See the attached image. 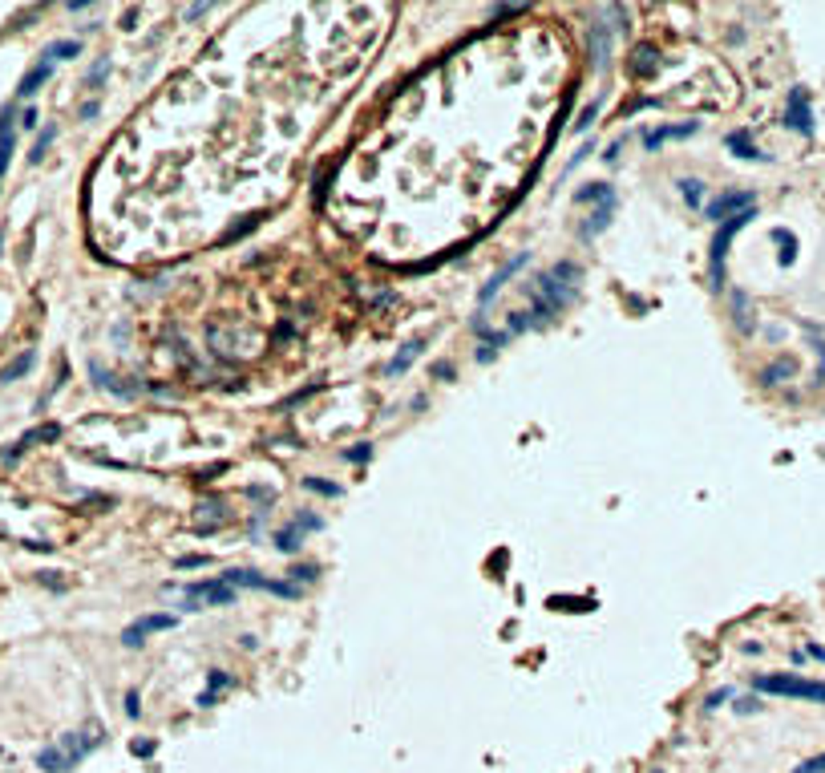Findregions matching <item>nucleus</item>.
Returning a JSON list of instances; mask_svg holds the SVG:
<instances>
[{
    "label": "nucleus",
    "instance_id": "nucleus-1",
    "mask_svg": "<svg viewBox=\"0 0 825 773\" xmlns=\"http://www.w3.org/2000/svg\"><path fill=\"white\" fill-rule=\"evenodd\" d=\"M101 741V729H85V733H69V737H61L57 745H49V749H41V757H37V765L45 773H65V769H73L77 761L85 757L89 749Z\"/></svg>",
    "mask_w": 825,
    "mask_h": 773
},
{
    "label": "nucleus",
    "instance_id": "nucleus-2",
    "mask_svg": "<svg viewBox=\"0 0 825 773\" xmlns=\"http://www.w3.org/2000/svg\"><path fill=\"white\" fill-rule=\"evenodd\" d=\"M752 685L761 688V692H777V697H797V700H825V685H817V680H801V676H757Z\"/></svg>",
    "mask_w": 825,
    "mask_h": 773
},
{
    "label": "nucleus",
    "instance_id": "nucleus-3",
    "mask_svg": "<svg viewBox=\"0 0 825 773\" xmlns=\"http://www.w3.org/2000/svg\"><path fill=\"white\" fill-rule=\"evenodd\" d=\"M182 599H187L190 611L227 608V603H235V587L223 583V579H211V583H190V587H182Z\"/></svg>",
    "mask_w": 825,
    "mask_h": 773
},
{
    "label": "nucleus",
    "instance_id": "nucleus-4",
    "mask_svg": "<svg viewBox=\"0 0 825 773\" xmlns=\"http://www.w3.org/2000/svg\"><path fill=\"white\" fill-rule=\"evenodd\" d=\"M752 223V211H740V215H732L720 231H716V239H712V251H708V263H712V287H720V280H725V255H728V243H732V235H737L740 227H749Z\"/></svg>",
    "mask_w": 825,
    "mask_h": 773
},
{
    "label": "nucleus",
    "instance_id": "nucleus-5",
    "mask_svg": "<svg viewBox=\"0 0 825 773\" xmlns=\"http://www.w3.org/2000/svg\"><path fill=\"white\" fill-rule=\"evenodd\" d=\"M175 624H178V615H166V611L142 615V620H134V624L122 632V644H125V648H142V640L150 636V632H170Z\"/></svg>",
    "mask_w": 825,
    "mask_h": 773
},
{
    "label": "nucleus",
    "instance_id": "nucleus-6",
    "mask_svg": "<svg viewBox=\"0 0 825 773\" xmlns=\"http://www.w3.org/2000/svg\"><path fill=\"white\" fill-rule=\"evenodd\" d=\"M526 263H530V251H518V255H514V260H506V263H502L498 272L489 275V284L482 287V296H477V308H489V300L498 296L502 287H506V280H514V275L522 272Z\"/></svg>",
    "mask_w": 825,
    "mask_h": 773
},
{
    "label": "nucleus",
    "instance_id": "nucleus-7",
    "mask_svg": "<svg viewBox=\"0 0 825 773\" xmlns=\"http://www.w3.org/2000/svg\"><path fill=\"white\" fill-rule=\"evenodd\" d=\"M740 211H752V195L749 190H732V195H720V199H712L708 203V219H728V215H740Z\"/></svg>",
    "mask_w": 825,
    "mask_h": 773
},
{
    "label": "nucleus",
    "instance_id": "nucleus-8",
    "mask_svg": "<svg viewBox=\"0 0 825 773\" xmlns=\"http://www.w3.org/2000/svg\"><path fill=\"white\" fill-rule=\"evenodd\" d=\"M700 130L696 122H680V126H660V130H648L643 134V150H660L663 142H675V138H692Z\"/></svg>",
    "mask_w": 825,
    "mask_h": 773
},
{
    "label": "nucleus",
    "instance_id": "nucleus-9",
    "mask_svg": "<svg viewBox=\"0 0 825 773\" xmlns=\"http://www.w3.org/2000/svg\"><path fill=\"white\" fill-rule=\"evenodd\" d=\"M49 73H53V61H45V57H41V61L25 73V81H21V89H16V93H21V98H33V93H37V89L49 81Z\"/></svg>",
    "mask_w": 825,
    "mask_h": 773
},
{
    "label": "nucleus",
    "instance_id": "nucleus-10",
    "mask_svg": "<svg viewBox=\"0 0 825 773\" xmlns=\"http://www.w3.org/2000/svg\"><path fill=\"white\" fill-rule=\"evenodd\" d=\"M421 349H425V340H409V344H405V349H400L397 357L385 364V377H400L412 361H417V352H421Z\"/></svg>",
    "mask_w": 825,
    "mask_h": 773
},
{
    "label": "nucleus",
    "instance_id": "nucleus-11",
    "mask_svg": "<svg viewBox=\"0 0 825 773\" xmlns=\"http://www.w3.org/2000/svg\"><path fill=\"white\" fill-rule=\"evenodd\" d=\"M57 437H61V425H41V429H33V434H25V437H21V441H16V446L9 449V454H4V458H16V454H21V449H28V446H37V441H57Z\"/></svg>",
    "mask_w": 825,
    "mask_h": 773
},
{
    "label": "nucleus",
    "instance_id": "nucleus-12",
    "mask_svg": "<svg viewBox=\"0 0 825 773\" xmlns=\"http://www.w3.org/2000/svg\"><path fill=\"white\" fill-rule=\"evenodd\" d=\"M611 211H615V199H611V203H599V207H595V215H591L587 223H583V231H578V235H583V239H595L603 227L611 223Z\"/></svg>",
    "mask_w": 825,
    "mask_h": 773
},
{
    "label": "nucleus",
    "instance_id": "nucleus-13",
    "mask_svg": "<svg viewBox=\"0 0 825 773\" xmlns=\"http://www.w3.org/2000/svg\"><path fill=\"white\" fill-rule=\"evenodd\" d=\"M789 126L809 134V106H805V93H793V98H789Z\"/></svg>",
    "mask_w": 825,
    "mask_h": 773
},
{
    "label": "nucleus",
    "instance_id": "nucleus-14",
    "mask_svg": "<svg viewBox=\"0 0 825 773\" xmlns=\"http://www.w3.org/2000/svg\"><path fill=\"white\" fill-rule=\"evenodd\" d=\"M575 199H578V203H611V199H615V190L607 187V183H591V187L578 190Z\"/></svg>",
    "mask_w": 825,
    "mask_h": 773
},
{
    "label": "nucleus",
    "instance_id": "nucleus-15",
    "mask_svg": "<svg viewBox=\"0 0 825 773\" xmlns=\"http://www.w3.org/2000/svg\"><path fill=\"white\" fill-rule=\"evenodd\" d=\"M77 53H81V41H57V45L45 49V61H69Z\"/></svg>",
    "mask_w": 825,
    "mask_h": 773
},
{
    "label": "nucleus",
    "instance_id": "nucleus-16",
    "mask_svg": "<svg viewBox=\"0 0 825 773\" xmlns=\"http://www.w3.org/2000/svg\"><path fill=\"white\" fill-rule=\"evenodd\" d=\"M33 361H37V357H33V352H21V357H16V361L9 364V369H4V373H0V381H16V377H25L28 369H33Z\"/></svg>",
    "mask_w": 825,
    "mask_h": 773
},
{
    "label": "nucleus",
    "instance_id": "nucleus-17",
    "mask_svg": "<svg viewBox=\"0 0 825 773\" xmlns=\"http://www.w3.org/2000/svg\"><path fill=\"white\" fill-rule=\"evenodd\" d=\"M275 547L284 551V555L300 551V531H296V526H284V531H275Z\"/></svg>",
    "mask_w": 825,
    "mask_h": 773
},
{
    "label": "nucleus",
    "instance_id": "nucleus-18",
    "mask_svg": "<svg viewBox=\"0 0 825 773\" xmlns=\"http://www.w3.org/2000/svg\"><path fill=\"white\" fill-rule=\"evenodd\" d=\"M728 150H737L740 158H761V154H757V150H752L749 134H728Z\"/></svg>",
    "mask_w": 825,
    "mask_h": 773
},
{
    "label": "nucleus",
    "instance_id": "nucleus-19",
    "mask_svg": "<svg viewBox=\"0 0 825 773\" xmlns=\"http://www.w3.org/2000/svg\"><path fill=\"white\" fill-rule=\"evenodd\" d=\"M680 195H684V203L696 207V203L704 199V183H700V178H684V183H680Z\"/></svg>",
    "mask_w": 825,
    "mask_h": 773
},
{
    "label": "nucleus",
    "instance_id": "nucleus-20",
    "mask_svg": "<svg viewBox=\"0 0 825 773\" xmlns=\"http://www.w3.org/2000/svg\"><path fill=\"white\" fill-rule=\"evenodd\" d=\"M291 526H296V531L303 535V531H320V526H324V518H320V514H312V511H300L296 518H291Z\"/></svg>",
    "mask_w": 825,
    "mask_h": 773
},
{
    "label": "nucleus",
    "instance_id": "nucleus-21",
    "mask_svg": "<svg viewBox=\"0 0 825 773\" xmlns=\"http://www.w3.org/2000/svg\"><path fill=\"white\" fill-rule=\"evenodd\" d=\"M259 219H263V215H247L243 223H235V227H231V231H227V235H223V243H235L239 235H247L251 227H259Z\"/></svg>",
    "mask_w": 825,
    "mask_h": 773
},
{
    "label": "nucleus",
    "instance_id": "nucleus-22",
    "mask_svg": "<svg viewBox=\"0 0 825 773\" xmlns=\"http://www.w3.org/2000/svg\"><path fill=\"white\" fill-rule=\"evenodd\" d=\"M303 486L316 490V494H328V498H340V486L336 482H324V478H303Z\"/></svg>",
    "mask_w": 825,
    "mask_h": 773
},
{
    "label": "nucleus",
    "instance_id": "nucleus-23",
    "mask_svg": "<svg viewBox=\"0 0 825 773\" xmlns=\"http://www.w3.org/2000/svg\"><path fill=\"white\" fill-rule=\"evenodd\" d=\"M599 110H603V98H595V101H591V106H587V110H583V113H578V130H591V126H595V118H599Z\"/></svg>",
    "mask_w": 825,
    "mask_h": 773
},
{
    "label": "nucleus",
    "instance_id": "nucleus-24",
    "mask_svg": "<svg viewBox=\"0 0 825 773\" xmlns=\"http://www.w3.org/2000/svg\"><path fill=\"white\" fill-rule=\"evenodd\" d=\"M336 170H340V163H332V170L324 175V183L316 187V207H324V203H328V190H332V178H336Z\"/></svg>",
    "mask_w": 825,
    "mask_h": 773
},
{
    "label": "nucleus",
    "instance_id": "nucleus-25",
    "mask_svg": "<svg viewBox=\"0 0 825 773\" xmlns=\"http://www.w3.org/2000/svg\"><path fill=\"white\" fill-rule=\"evenodd\" d=\"M655 69V49H635V73H651Z\"/></svg>",
    "mask_w": 825,
    "mask_h": 773
},
{
    "label": "nucleus",
    "instance_id": "nucleus-26",
    "mask_svg": "<svg viewBox=\"0 0 825 773\" xmlns=\"http://www.w3.org/2000/svg\"><path fill=\"white\" fill-rule=\"evenodd\" d=\"M53 134H57V130H53V126H45V130H41V138H37V146H33V154H28V158H33V163H41V158H45V146H49V142H53Z\"/></svg>",
    "mask_w": 825,
    "mask_h": 773
},
{
    "label": "nucleus",
    "instance_id": "nucleus-27",
    "mask_svg": "<svg viewBox=\"0 0 825 773\" xmlns=\"http://www.w3.org/2000/svg\"><path fill=\"white\" fill-rule=\"evenodd\" d=\"M288 575H291V583H296V587H303V583H312L320 571H316V567H291Z\"/></svg>",
    "mask_w": 825,
    "mask_h": 773
},
{
    "label": "nucleus",
    "instance_id": "nucleus-28",
    "mask_svg": "<svg viewBox=\"0 0 825 773\" xmlns=\"http://www.w3.org/2000/svg\"><path fill=\"white\" fill-rule=\"evenodd\" d=\"M219 688H231V676H227V672H219V668H211V688H207V692H211V697H214Z\"/></svg>",
    "mask_w": 825,
    "mask_h": 773
},
{
    "label": "nucleus",
    "instance_id": "nucleus-29",
    "mask_svg": "<svg viewBox=\"0 0 825 773\" xmlns=\"http://www.w3.org/2000/svg\"><path fill=\"white\" fill-rule=\"evenodd\" d=\"M207 563H211L207 555H182V559H178L175 567H207Z\"/></svg>",
    "mask_w": 825,
    "mask_h": 773
},
{
    "label": "nucleus",
    "instance_id": "nucleus-30",
    "mask_svg": "<svg viewBox=\"0 0 825 773\" xmlns=\"http://www.w3.org/2000/svg\"><path fill=\"white\" fill-rule=\"evenodd\" d=\"M344 458H348V461H368V458H373V446H356V449H348Z\"/></svg>",
    "mask_w": 825,
    "mask_h": 773
},
{
    "label": "nucleus",
    "instance_id": "nucleus-31",
    "mask_svg": "<svg viewBox=\"0 0 825 773\" xmlns=\"http://www.w3.org/2000/svg\"><path fill=\"white\" fill-rule=\"evenodd\" d=\"M138 712H142V705H138V692L130 688V692H125V717H138Z\"/></svg>",
    "mask_w": 825,
    "mask_h": 773
},
{
    "label": "nucleus",
    "instance_id": "nucleus-32",
    "mask_svg": "<svg viewBox=\"0 0 825 773\" xmlns=\"http://www.w3.org/2000/svg\"><path fill=\"white\" fill-rule=\"evenodd\" d=\"M154 749H158L154 741H134V753H138V757H150Z\"/></svg>",
    "mask_w": 825,
    "mask_h": 773
},
{
    "label": "nucleus",
    "instance_id": "nucleus-33",
    "mask_svg": "<svg viewBox=\"0 0 825 773\" xmlns=\"http://www.w3.org/2000/svg\"><path fill=\"white\" fill-rule=\"evenodd\" d=\"M105 73H110V61H98V69H93V73H89V81H93V86H98V81H101V77H105Z\"/></svg>",
    "mask_w": 825,
    "mask_h": 773
},
{
    "label": "nucleus",
    "instance_id": "nucleus-34",
    "mask_svg": "<svg viewBox=\"0 0 825 773\" xmlns=\"http://www.w3.org/2000/svg\"><path fill=\"white\" fill-rule=\"evenodd\" d=\"M619 146H623V142H611V146H607V154H603V163H615V158H619Z\"/></svg>",
    "mask_w": 825,
    "mask_h": 773
},
{
    "label": "nucleus",
    "instance_id": "nucleus-35",
    "mask_svg": "<svg viewBox=\"0 0 825 773\" xmlns=\"http://www.w3.org/2000/svg\"><path fill=\"white\" fill-rule=\"evenodd\" d=\"M728 697V688H720V692H712V697H708V700H704V705H708V709H716V705H720V700H725Z\"/></svg>",
    "mask_w": 825,
    "mask_h": 773
},
{
    "label": "nucleus",
    "instance_id": "nucleus-36",
    "mask_svg": "<svg viewBox=\"0 0 825 773\" xmlns=\"http://www.w3.org/2000/svg\"><path fill=\"white\" fill-rule=\"evenodd\" d=\"M433 373H437V377H453V364L441 361V364H433Z\"/></svg>",
    "mask_w": 825,
    "mask_h": 773
},
{
    "label": "nucleus",
    "instance_id": "nucleus-37",
    "mask_svg": "<svg viewBox=\"0 0 825 773\" xmlns=\"http://www.w3.org/2000/svg\"><path fill=\"white\" fill-rule=\"evenodd\" d=\"M0 243H4V231H0Z\"/></svg>",
    "mask_w": 825,
    "mask_h": 773
},
{
    "label": "nucleus",
    "instance_id": "nucleus-38",
    "mask_svg": "<svg viewBox=\"0 0 825 773\" xmlns=\"http://www.w3.org/2000/svg\"><path fill=\"white\" fill-rule=\"evenodd\" d=\"M651 773H663V769H651Z\"/></svg>",
    "mask_w": 825,
    "mask_h": 773
}]
</instances>
